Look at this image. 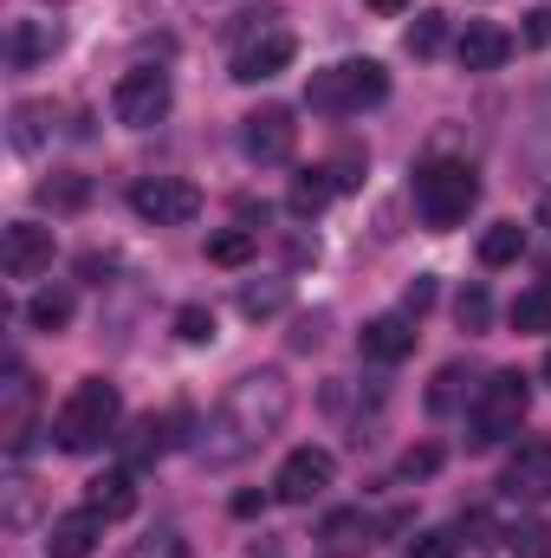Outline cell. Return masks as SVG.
<instances>
[{"instance_id": "obj_12", "label": "cell", "mask_w": 551, "mask_h": 558, "mask_svg": "<svg viewBox=\"0 0 551 558\" xmlns=\"http://www.w3.org/2000/svg\"><path fill=\"white\" fill-rule=\"evenodd\" d=\"M500 487H506L513 500H546L551 494V435H526V441L513 448Z\"/></svg>"}, {"instance_id": "obj_4", "label": "cell", "mask_w": 551, "mask_h": 558, "mask_svg": "<svg viewBox=\"0 0 551 558\" xmlns=\"http://www.w3.org/2000/svg\"><path fill=\"white\" fill-rule=\"evenodd\" d=\"M124 416V397H118V384H105V377H85L65 403H59V416H52V435H59V448L65 454H91V448H105L111 441V428Z\"/></svg>"}, {"instance_id": "obj_34", "label": "cell", "mask_w": 551, "mask_h": 558, "mask_svg": "<svg viewBox=\"0 0 551 558\" xmlns=\"http://www.w3.org/2000/svg\"><path fill=\"white\" fill-rule=\"evenodd\" d=\"M454 397H461V371H441L428 390V410H454Z\"/></svg>"}, {"instance_id": "obj_38", "label": "cell", "mask_w": 551, "mask_h": 558, "mask_svg": "<svg viewBox=\"0 0 551 558\" xmlns=\"http://www.w3.org/2000/svg\"><path fill=\"white\" fill-rule=\"evenodd\" d=\"M539 228H551V189L539 195Z\"/></svg>"}, {"instance_id": "obj_28", "label": "cell", "mask_w": 551, "mask_h": 558, "mask_svg": "<svg viewBox=\"0 0 551 558\" xmlns=\"http://www.w3.org/2000/svg\"><path fill=\"white\" fill-rule=\"evenodd\" d=\"M175 338H182V344H208V338H215V312H208V305H182V312H175Z\"/></svg>"}, {"instance_id": "obj_27", "label": "cell", "mask_w": 551, "mask_h": 558, "mask_svg": "<svg viewBox=\"0 0 551 558\" xmlns=\"http://www.w3.org/2000/svg\"><path fill=\"white\" fill-rule=\"evenodd\" d=\"M285 305V279H267V286H241V312L247 318H273Z\"/></svg>"}, {"instance_id": "obj_5", "label": "cell", "mask_w": 551, "mask_h": 558, "mask_svg": "<svg viewBox=\"0 0 551 558\" xmlns=\"http://www.w3.org/2000/svg\"><path fill=\"white\" fill-rule=\"evenodd\" d=\"M532 416V384L519 371H493L467 410V448H500L519 435V422Z\"/></svg>"}, {"instance_id": "obj_21", "label": "cell", "mask_w": 551, "mask_h": 558, "mask_svg": "<svg viewBox=\"0 0 551 558\" xmlns=\"http://www.w3.org/2000/svg\"><path fill=\"white\" fill-rule=\"evenodd\" d=\"M338 195V182H331V169H305V175H292V215H318L325 202Z\"/></svg>"}, {"instance_id": "obj_23", "label": "cell", "mask_w": 551, "mask_h": 558, "mask_svg": "<svg viewBox=\"0 0 551 558\" xmlns=\"http://www.w3.org/2000/svg\"><path fill=\"white\" fill-rule=\"evenodd\" d=\"M506 553L513 558H551V526L546 520H513V526H506Z\"/></svg>"}, {"instance_id": "obj_7", "label": "cell", "mask_w": 551, "mask_h": 558, "mask_svg": "<svg viewBox=\"0 0 551 558\" xmlns=\"http://www.w3.org/2000/svg\"><path fill=\"white\" fill-rule=\"evenodd\" d=\"M131 208H137L143 221H156V228H182V221L201 215V189L182 182V175H143L137 189H131Z\"/></svg>"}, {"instance_id": "obj_26", "label": "cell", "mask_w": 551, "mask_h": 558, "mask_svg": "<svg viewBox=\"0 0 551 558\" xmlns=\"http://www.w3.org/2000/svg\"><path fill=\"white\" fill-rule=\"evenodd\" d=\"M46 118H52V105H20L13 111V149H39L46 143V131H39Z\"/></svg>"}, {"instance_id": "obj_13", "label": "cell", "mask_w": 551, "mask_h": 558, "mask_svg": "<svg viewBox=\"0 0 551 558\" xmlns=\"http://www.w3.org/2000/svg\"><path fill=\"white\" fill-rule=\"evenodd\" d=\"M454 59H461L467 72H500V65L513 59V33L493 26V20H467V33L454 39Z\"/></svg>"}, {"instance_id": "obj_22", "label": "cell", "mask_w": 551, "mask_h": 558, "mask_svg": "<svg viewBox=\"0 0 551 558\" xmlns=\"http://www.w3.org/2000/svg\"><path fill=\"white\" fill-rule=\"evenodd\" d=\"M409 52L415 59H434V52H448V13H415V26H409Z\"/></svg>"}, {"instance_id": "obj_24", "label": "cell", "mask_w": 551, "mask_h": 558, "mask_svg": "<svg viewBox=\"0 0 551 558\" xmlns=\"http://www.w3.org/2000/svg\"><path fill=\"white\" fill-rule=\"evenodd\" d=\"M506 318H513V331H551V286H539V292H519Z\"/></svg>"}, {"instance_id": "obj_25", "label": "cell", "mask_w": 551, "mask_h": 558, "mask_svg": "<svg viewBox=\"0 0 551 558\" xmlns=\"http://www.w3.org/2000/svg\"><path fill=\"white\" fill-rule=\"evenodd\" d=\"M454 318H461V331H487V325H493V292H487V286H467V292L454 299Z\"/></svg>"}, {"instance_id": "obj_33", "label": "cell", "mask_w": 551, "mask_h": 558, "mask_svg": "<svg viewBox=\"0 0 551 558\" xmlns=\"http://www.w3.org/2000/svg\"><path fill=\"white\" fill-rule=\"evenodd\" d=\"M325 169H331V182H338V189H357V182H364V175H357V169H364V156H357V149H344V156H338V162H325Z\"/></svg>"}, {"instance_id": "obj_10", "label": "cell", "mask_w": 551, "mask_h": 558, "mask_svg": "<svg viewBox=\"0 0 551 558\" xmlns=\"http://www.w3.org/2000/svg\"><path fill=\"white\" fill-rule=\"evenodd\" d=\"M292 59H298V39H292L285 26H260V33L241 39V52H234V78H241V85H267V78H279Z\"/></svg>"}, {"instance_id": "obj_30", "label": "cell", "mask_w": 551, "mask_h": 558, "mask_svg": "<svg viewBox=\"0 0 551 558\" xmlns=\"http://www.w3.org/2000/svg\"><path fill=\"white\" fill-rule=\"evenodd\" d=\"M454 553H461V539H454L448 526H428V533L409 546V558H454Z\"/></svg>"}, {"instance_id": "obj_37", "label": "cell", "mask_w": 551, "mask_h": 558, "mask_svg": "<svg viewBox=\"0 0 551 558\" xmlns=\"http://www.w3.org/2000/svg\"><path fill=\"white\" fill-rule=\"evenodd\" d=\"M364 7H370V13H383V20H396V13H409L415 0H364Z\"/></svg>"}, {"instance_id": "obj_39", "label": "cell", "mask_w": 551, "mask_h": 558, "mask_svg": "<svg viewBox=\"0 0 551 558\" xmlns=\"http://www.w3.org/2000/svg\"><path fill=\"white\" fill-rule=\"evenodd\" d=\"M546 384H551V351H546Z\"/></svg>"}, {"instance_id": "obj_32", "label": "cell", "mask_w": 551, "mask_h": 558, "mask_svg": "<svg viewBox=\"0 0 551 558\" xmlns=\"http://www.w3.org/2000/svg\"><path fill=\"white\" fill-rule=\"evenodd\" d=\"M39 195H46V202H52V208H85V195H91V189H85V182H78V175H59V182H46V189H39Z\"/></svg>"}, {"instance_id": "obj_11", "label": "cell", "mask_w": 551, "mask_h": 558, "mask_svg": "<svg viewBox=\"0 0 551 558\" xmlns=\"http://www.w3.org/2000/svg\"><path fill=\"white\" fill-rule=\"evenodd\" d=\"M46 267H52V228L13 221V228L0 234V274L7 279H39Z\"/></svg>"}, {"instance_id": "obj_36", "label": "cell", "mask_w": 551, "mask_h": 558, "mask_svg": "<svg viewBox=\"0 0 551 558\" xmlns=\"http://www.w3.org/2000/svg\"><path fill=\"white\" fill-rule=\"evenodd\" d=\"M428 305H434V279H409V292H403V312H409V318H421Z\"/></svg>"}, {"instance_id": "obj_16", "label": "cell", "mask_w": 551, "mask_h": 558, "mask_svg": "<svg viewBox=\"0 0 551 558\" xmlns=\"http://www.w3.org/2000/svg\"><path fill=\"white\" fill-rule=\"evenodd\" d=\"M85 507H91V513H105V520H131V513H137V481H131V468L98 474V481H91V494H85Z\"/></svg>"}, {"instance_id": "obj_14", "label": "cell", "mask_w": 551, "mask_h": 558, "mask_svg": "<svg viewBox=\"0 0 551 558\" xmlns=\"http://www.w3.org/2000/svg\"><path fill=\"white\" fill-rule=\"evenodd\" d=\"M105 513H91V507H78V513H59L52 526H46V553L52 558H91L98 553V539H105Z\"/></svg>"}, {"instance_id": "obj_9", "label": "cell", "mask_w": 551, "mask_h": 558, "mask_svg": "<svg viewBox=\"0 0 551 558\" xmlns=\"http://www.w3.org/2000/svg\"><path fill=\"white\" fill-rule=\"evenodd\" d=\"M241 149L254 156V162H292V149H298V124H292V111L285 105H260V111H247L241 118Z\"/></svg>"}, {"instance_id": "obj_19", "label": "cell", "mask_w": 551, "mask_h": 558, "mask_svg": "<svg viewBox=\"0 0 551 558\" xmlns=\"http://www.w3.org/2000/svg\"><path fill=\"white\" fill-rule=\"evenodd\" d=\"M519 254H526V228L519 221H493L480 234V267H513Z\"/></svg>"}, {"instance_id": "obj_15", "label": "cell", "mask_w": 551, "mask_h": 558, "mask_svg": "<svg viewBox=\"0 0 551 558\" xmlns=\"http://www.w3.org/2000/svg\"><path fill=\"white\" fill-rule=\"evenodd\" d=\"M409 351H415V318L409 312H383V318L364 325V357H377V364H403Z\"/></svg>"}, {"instance_id": "obj_35", "label": "cell", "mask_w": 551, "mask_h": 558, "mask_svg": "<svg viewBox=\"0 0 551 558\" xmlns=\"http://www.w3.org/2000/svg\"><path fill=\"white\" fill-rule=\"evenodd\" d=\"M519 39H526V46H551V7H532V13H526Z\"/></svg>"}, {"instance_id": "obj_1", "label": "cell", "mask_w": 551, "mask_h": 558, "mask_svg": "<svg viewBox=\"0 0 551 558\" xmlns=\"http://www.w3.org/2000/svg\"><path fill=\"white\" fill-rule=\"evenodd\" d=\"M292 416V384L285 371H247L241 384H228V397L208 410L201 435H195V454L208 468H241L247 454H260Z\"/></svg>"}, {"instance_id": "obj_17", "label": "cell", "mask_w": 551, "mask_h": 558, "mask_svg": "<svg viewBox=\"0 0 551 558\" xmlns=\"http://www.w3.org/2000/svg\"><path fill=\"white\" fill-rule=\"evenodd\" d=\"M52 46H59V26H52V20H20L13 39H7V59H13V65H33V59H46Z\"/></svg>"}, {"instance_id": "obj_29", "label": "cell", "mask_w": 551, "mask_h": 558, "mask_svg": "<svg viewBox=\"0 0 551 558\" xmlns=\"http://www.w3.org/2000/svg\"><path fill=\"white\" fill-rule=\"evenodd\" d=\"M124 558H188V539L182 533H149L137 546H124Z\"/></svg>"}, {"instance_id": "obj_18", "label": "cell", "mask_w": 551, "mask_h": 558, "mask_svg": "<svg viewBox=\"0 0 551 558\" xmlns=\"http://www.w3.org/2000/svg\"><path fill=\"white\" fill-rule=\"evenodd\" d=\"M260 254V234L254 228H215L208 234V267H247Z\"/></svg>"}, {"instance_id": "obj_31", "label": "cell", "mask_w": 551, "mask_h": 558, "mask_svg": "<svg viewBox=\"0 0 551 558\" xmlns=\"http://www.w3.org/2000/svg\"><path fill=\"white\" fill-rule=\"evenodd\" d=\"M441 468V448H409L403 461H396V481H428Z\"/></svg>"}, {"instance_id": "obj_3", "label": "cell", "mask_w": 551, "mask_h": 558, "mask_svg": "<svg viewBox=\"0 0 551 558\" xmlns=\"http://www.w3.org/2000/svg\"><path fill=\"white\" fill-rule=\"evenodd\" d=\"M474 202H480V175H474V162H461V156H434V162L415 169V208H421V221H428L434 234L461 228V221L474 215Z\"/></svg>"}, {"instance_id": "obj_6", "label": "cell", "mask_w": 551, "mask_h": 558, "mask_svg": "<svg viewBox=\"0 0 551 558\" xmlns=\"http://www.w3.org/2000/svg\"><path fill=\"white\" fill-rule=\"evenodd\" d=\"M169 105H175L169 72H124L118 92H111V111H118L124 131H156V124L169 118Z\"/></svg>"}, {"instance_id": "obj_2", "label": "cell", "mask_w": 551, "mask_h": 558, "mask_svg": "<svg viewBox=\"0 0 551 558\" xmlns=\"http://www.w3.org/2000/svg\"><path fill=\"white\" fill-rule=\"evenodd\" d=\"M383 98H390V72L377 59H338V65L311 72V85H305V105L318 118H357Z\"/></svg>"}, {"instance_id": "obj_20", "label": "cell", "mask_w": 551, "mask_h": 558, "mask_svg": "<svg viewBox=\"0 0 551 558\" xmlns=\"http://www.w3.org/2000/svg\"><path fill=\"white\" fill-rule=\"evenodd\" d=\"M26 325H33V331H65V325H72V292H65V286L33 292V299H26Z\"/></svg>"}, {"instance_id": "obj_8", "label": "cell", "mask_w": 551, "mask_h": 558, "mask_svg": "<svg viewBox=\"0 0 551 558\" xmlns=\"http://www.w3.org/2000/svg\"><path fill=\"white\" fill-rule=\"evenodd\" d=\"M331 474H338L331 448H292V454L279 461V474H273V494L285 500V507H311V500L331 487Z\"/></svg>"}]
</instances>
